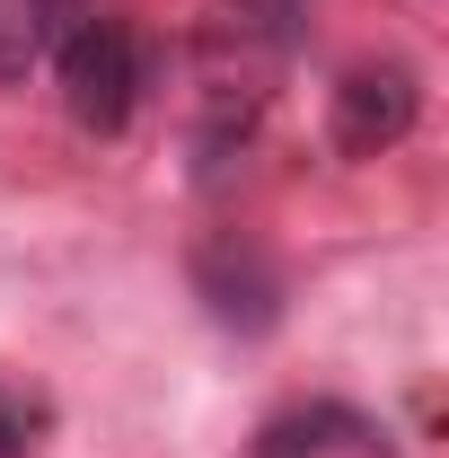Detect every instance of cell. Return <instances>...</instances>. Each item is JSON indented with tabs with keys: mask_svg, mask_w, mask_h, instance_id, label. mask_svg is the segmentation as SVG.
<instances>
[{
	"mask_svg": "<svg viewBox=\"0 0 449 458\" xmlns=\"http://www.w3.org/2000/svg\"><path fill=\"white\" fill-rule=\"evenodd\" d=\"M194 291H203V309L221 318L229 335H274L282 327V274L247 238H212L194 256Z\"/></svg>",
	"mask_w": 449,
	"mask_h": 458,
	"instance_id": "cell-3",
	"label": "cell"
},
{
	"mask_svg": "<svg viewBox=\"0 0 449 458\" xmlns=\"http://www.w3.org/2000/svg\"><path fill=\"white\" fill-rule=\"evenodd\" d=\"M352 450L379 458V423L370 414H352V405H291V414H274L265 432H256V458H326V450Z\"/></svg>",
	"mask_w": 449,
	"mask_h": 458,
	"instance_id": "cell-4",
	"label": "cell"
},
{
	"mask_svg": "<svg viewBox=\"0 0 449 458\" xmlns=\"http://www.w3.org/2000/svg\"><path fill=\"white\" fill-rule=\"evenodd\" d=\"M54 80H62V106L89 132H123L132 106H141V45H132V27L80 18L71 36H54Z\"/></svg>",
	"mask_w": 449,
	"mask_h": 458,
	"instance_id": "cell-1",
	"label": "cell"
},
{
	"mask_svg": "<svg viewBox=\"0 0 449 458\" xmlns=\"http://www.w3.org/2000/svg\"><path fill=\"white\" fill-rule=\"evenodd\" d=\"M414 114H423V80L405 62H361L335 89V150L343 159H379V150H396L414 132Z\"/></svg>",
	"mask_w": 449,
	"mask_h": 458,
	"instance_id": "cell-2",
	"label": "cell"
},
{
	"mask_svg": "<svg viewBox=\"0 0 449 458\" xmlns=\"http://www.w3.org/2000/svg\"><path fill=\"white\" fill-rule=\"evenodd\" d=\"M45 423H54V414H45L36 397H0V458H27L36 441H45Z\"/></svg>",
	"mask_w": 449,
	"mask_h": 458,
	"instance_id": "cell-7",
	"label": "cell"
},
{
	"mask_svg": "<svg viewBox=\"0 0 449 458\" xmlns=\"http://www.w3.org/2000/svg\"><path fill=\"white\" fill-rule=\"evenodd\" d=\"M45 54V36H36V18H27V0H0V80H27V62Z\"/></svg>",
	"mask_w": 449,
	"mask_h": 458,
	"instance_id": "cell-6",
	"label": "cell"
},
{
	"mask_svg": "<svg viewBox=\"0 0 449 458\" xmlns=\"http://www.w3.org/2000/svg\"><path fill=\"white\" fill-rule=\"evenodd\" d=\"M221 9H229V27H238V36H265L274 54L300 45V0H221Z\"/></svg>",
	"mask_w": 449,
	"mask_h": 458,
	"instance_id": "cell-5",
	"label": "cell"
}]
</instances>
